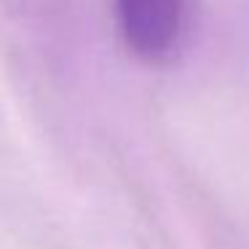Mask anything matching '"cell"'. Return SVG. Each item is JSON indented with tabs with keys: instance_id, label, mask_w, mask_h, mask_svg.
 Returning <instances> with one entry per match:
<instances>
[{
	"instance_id": "obj_1",
	"label": "cell",
	"mask_w": 249,
	"mask_h": 249,
	"mask_svg": "<svg viewBox=\"0 0 249 249\" xmlns=\"http://www.w3.org/2000/svg\"><path fill=\"white\" fill-rule=\"evenodd\" d=\"M121 38L145 62H163L179 49L188 0H115Z\"/></svg>"
}]
</instances>
